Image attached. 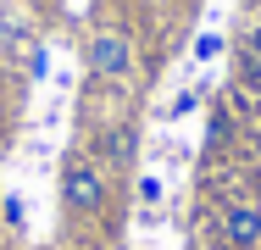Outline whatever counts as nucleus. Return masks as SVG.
I'll return each instance as SVG.
<instances>
[{
  "label": "nucleus",
  "instance_id": "obj_5",
  "mask_svg": "<svg viewBox=\"0 0 261 250\" xmlns=\"http://www.w3.org/2000/svg\"><path fill=\"white\" fill-rule=\"evenodd\" d=\"M206 139H211V145H228V139H233V111H228V106H211V117H206Z\"/></svg>",
  "mask_w": 261,
  "mask_h": 250
},
{
  "label": "nucleus",
  "instance_id": "obj_2",
  "mask_svg": "<svg viewBox=\"0 0 261 250\" xmlns=\"http://www.w3.org/2000/svg\"><path fill=\"white\" fill-rule=\"evenodd\" d=\"M84 72H89V78H106V84L128 78V72H134V39H128L122 28L89 34V45H84Z\"/></svg>",
  "mask_w": 261,
  "mask_h": 250
},
{
  "label": "nucleus",
  "instance_id": "obj_3",
  "mask_svg": "<svg viewBox=\"0 0 261 250\" xmlns=\"http://www.w3.org/2000/svg\"><path fill=\"white\" fill-rule=\"evenodd\" d=\"M222 245L228 250H261V206L250 200H233V206H222Z\"/></svg>",
  "mask_w": 261,
  "mask_h": 250
},
{
  "label": "nucleus",
  "instance_id": "obj_4",
  "mask_svg": "<svg viewBox=\"0 0 261 250\" xmlns=\"http://www.w3.org/2000/svg\"><path fill=\"white\" fill-rule=\"evenodd\" d=\"M22 45H28L22 17H17V6H11V0H0V50H22Z\"/></svg>",
  "mask_w": 261,
  "mask_h": 250
},
{
  "label": "nucleus",
  "instance_id": "obj_8",
  "mask_svg": "<svg viewBox=\"0 0 261 250\" xmlns=\"http://www.w3.org/2000/svg\"><path fill=\"white\" fill-rule=\"evenodd\" d=\"M200 100H206V95H200V89H184V95L172 100V106H167V117L178 122V117H189V111H200Z\"/></svg>",
  "mask_w": 261,
  "mask_h": 250
},
{
  "label": "nucleus",
  "instance_id": "obj_1",
  "mask_svg": "<svg viewBox=\"0 0 261 250\" xmlns=\"http://www.w3.org/2000/svg\"><path fill=\"white\" fill-rule=\"evenodd\" d=\"M61 206L72 217H95L106 206V172L95 156H67L61 161Z\"/></svg>",
  "mask_w": 261,
  "mask_h": 250
},
{
  "label": "nucleus",
  "instance_id": "obj_10",
  "mask_svg": "<svg viewBox=\"0 0 261 250\" xmlns=\"http://www.w3.org/2000/svg\"><path fill=\"white\" fill-rule=\"evenodd\" d=\"M0 211H6V222H11V228H22V200H17V195H6Z\"/></svg>",
  "mask_w": 261,
  "mask_h": 250
},
{
  "label": "nucleus",
  "instance_id": "obj_12",
  "mask_svg": "<svg viewBox=\"0 0 261 250\" xmlns=\"http://www.w3.org/2000/svg\"><path fill=\"white\" fill-rule=\"evenodd\" d=\"M39 6H61V0H39Z\"/></svg>",
  "mask_w": 261,
  "mask_h": 250
},
{
  "label": "nucleus",
  "instance_id": "obj_6",
  "mask_svg": "<svg viewBox=\"0 0 261 250\" xmlns=\"http://www.w3.org/2000/svg\"><path fill=\"white\" fill-rule=\"evenodd\" d=\"M22 72H28V78H45V72H50V50L28 39V45H22Z\"/></svg>",
  "mask_w": 261,
  "mask_h": 250
},
{
  "label": "nucleus",
  "instance_id": "obj_9",
  "mask_svg": "<svg viewBox=\"0 0 261 250\" xmlns=\"http://www.w3.org/2000/svg\"><path fill=\"white\" fill-rule=\"evenodd\" d=\"M139 200H145V206H156V200H161V178H156V172L139 178Z\"/></svg>",
  "mask_w": 261,
  "mask_h": 250
},
{
  "label": "nucleus",
  "instance_id": "obj_11",
  "mask_svg": "<svg viewBox=\"0 0 261 250\" xmlns=\"http://www.w3.org/2000/svg\"><path fill=\"white\" fill-rule=\"evenodd\" d=\"M250 150H256V167H261V122H256V134H250Z\"/></svg>",
  "mask_w": 261,
  "mask_h": 250
},
{
  "label": "nucleus",
  "instance_id": "obj_7",
  "mask_svg": "<svg viewBox=\"0 0 261 250\" xmlns=\"http://www.w3.org/2000/svg\"><path fill=\"white\" fill-rule=\"evenodd\" d=\"M222 50H228V39H222V34H200V39H195V50H189V56H195L200 67H211V61H217Z\"/></svg>",
  "mask_w": 261,
  "mask_h": 250
}]
</instances>
